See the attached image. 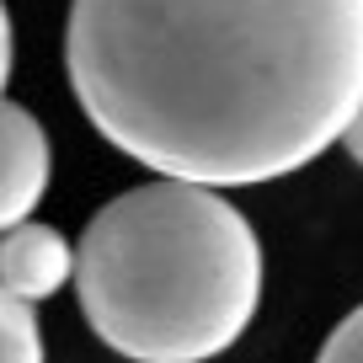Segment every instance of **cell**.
<instances>
[{
  "mask_svg": "<svg viewBox=\"0 0 363 363\" xmlns=\"http://www.w3.org/2000/svg\"><path fill=\"white\" fill-rule=\"evenodd\" d=\"M91 331L128 363H208L262 305V240L219 187L155 177L96 208L75 246Z\"/></svg>",
  "mask_w": 363,
  "mask_h": 363,
  "instance_id": "7a4b0ae2",
  "label": "cell"
},
{
  "mask_svg": "<svg viewBox=\"0 0 363 363\" xmlns=\"http://www.w3.org/2000/svg\"><path fill=\"white\" fill-rule=\"evenodd\" d=\"M6 80H11V16L0 0V102H6Z\"/></svg>",
  "mask_w": 363,
  "mask_h": 363,
  "instance_id": "52a82bcc",
  "label": "cell"
},
{
  "mask_svg": "<svg viewBox=\"0 0 363 363\" xmlns=\"http://www.w3.org/2000/svg\"><path fill=\"white\" fill-rule=\"evenodd\" d=\"M48 177H54V155H48V134L27 107L0 102V235L33 219L43 203Z\"/></svg>",
  "mask_w": 363,
  "mask_h": 363,
  "instance_id": "3957f363",
  "label": "cell"
},
{
  "mask_svg": "<svg viewBox=\"0 0 363 363\" xmlns=\"http://www.w3.org/2000/svg\"><path fill=\"white\" fill-rule=\"evenodd\" d=\"M315 363H363V305L352 315H342V326H331Z\"/></svg>",
  "mask_w": 363,
  "mask_h": 363,
  "instance_id": "8992f818",
  "label": "cell"
},
{
  "mask_svg": "<svg viewBox=\"0 0 363 363\" xmlns=\"http://www.w3.org/2000/svg\"><path fill=\"white\" fill-rule=\"evenodd\" d=\"M0 363H43V331L27 299L0 289Z\"/></svg>",
  "mask_w": 363,
  "mask_h": 363,
  "instance_id": "5b68a950",
  "label": "cell"
},
{
  "mask_svg": "<svg viewBox=\"0 0 363 363\" xmlns=\"http://www.w3.org/2000/svg\"><path fill=\"white\" fill-rule=\"evenodd\" d=\"M69 278H75V246L54 225L27 219V225L0 235V289L6 294L38 305V299L59 294Z\"/></svg>",
  "mask_w": 363,
  "mask_h": 363,
  "instance_id": "277c9868",
  "label": "cell"
},
{
  "mask_svg": "<svg viewBox=\"0 0 363 363\" xmlns=\"http://www.w3.org/2000/svg\"><path fill=\"white\" fill-rule=\"evenodd\" d=\"M342 145H347V155L363 166V102H358V113H352V123L342 128Z\"/></svg>",
  "mask_w": 363,
  "mask_h": 363,
  "instance_id": "ba28073f",
  "label": "cell"
},
{
  "mask_svg": "<svg viewBox=\"0 0 363 363\" xmlns=\"http://www.w3.org/2000/svg\"><path fill=\"white\" fill-rule=\"evenodd\" d=\"M91 128L155 177L262 187L342 145L363 102V0H69Z\"/></svg>",
  "mask_w": 363,
  "mask_h": 363,
  "instance_id": "6da1fadb",
  "label": "cell"
}]
</instances>
